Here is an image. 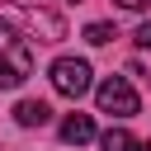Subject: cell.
I'll return each mask as SVG.
<instances>
[{
  "mask_svg": "<svg viewBox=\"0 0 151 151\" xmlns=\"http://www.w3.org/2000/svg\"><path fill=\"white\" fill-rule=\"evenodd\" d=\"M113 38H118L113 24H90V28H85V42H94V47H104V42H113Z\"/></svg>",
  "mask_w": 151,
  "mask_h": 151,
  "instance_id": "ba28073f",
  "label": "cell"
},
{
  "mask_svg": "<svg viewBox=\"0 0 151 151\" xmlns=\"http://www.w3.org/2000/svg\"><path fill=\"white\" fill-rule=\"evenodd\" d=\"M47 76H52V90L66 94V99H80V94H90V85H94V80H90V76H94L90 61H80V57H57Z\"/></svg>",
  "mask_w": 151,
  "mask_h": 151,
  "instance_id": "3957f363",
  "label": "cell"
},
{
  "mask_svg": "<svg viewBox=\"0 0 151 151\" xmlns=\"http://www.w3.org/2000/svg\"><path fill=\"white\" fill-rule=\"evenodd\" d=\"M142 151H151V142H146V146H142Z\"/></svg>",
  "mask_w": 151,
  "mask_h": 151,
  "instance_id": "8fae6325",
  "label": "cell"
},
{
  "mask_svg": "<svg viewBox=\"0 0 151 151\" xmlns=\"http://www.w3.org/2000/svg\"><path fill=\"white\" fill-rule=\"evenodd\" d=\"M118 5H123V9H146L151 0H118Z\"/></svg>",
  "mask_w": 151,
  "mask_h": 151,
  "instance_id": "30bf717a",
  "label": "cell"
},
{
  "mask_svg": "<svg viewBox=\"0 0 151 151\" xmlns=\"http://www.w3.org/2000/svg\"><path fill=\"white\" fill-rule=\"evenodd\" d=\"M61 142H66V146L94 142V118H90V113H66V118H61Z\"/></svg>",
  "mask_w": 151,
  "mask_h": 151,
  "instance_id": "5b68a950",
  "label": "cell"
},
{
  "mask_svg": "<svg viewBox=\"0 0 151 151\" xmlns=\"http://www.w3.org/2000/svg\"><path fill=\"white\" fill-rule=\"evenodd\" d=\"M94 99H99V113H109V118H132L142 104H137V90L123 80V76H104L99 85H94Z\"/></svg>",
  "mask_w": 151,
  "mask_h": 151,
  "instance_id": "277c9868",
  "label": "cell"
},
{
  "mask_svg": "<svg viewBox=\"0 0 151 151\" xmlns=\"http://www.w3.org/2000/svg\"><path fill=\"white\" fill-rule=\"evenodd\" d=\"M47 118H52V109H47L42 99H19V104H14V123H19V127H42Z\"/></svg>",
  "mask_w": 151,
  "mask_h": 151,
  "instance_id": "8992f818",
  "label": "cell"
},
{
  "mask_svg": "<svg viewBox=\"0 0 151 151\" xmlns=\"http://www.w3.org/2000/svg\"><path fill=\"white\" fill-rule=\"evenodd\" d=\"M99 146H104V151H142V142H137L127 127H109V132L99 137Z\"/></svg>",
  "mask_w": 151,
  "mask_h": 151,
  "instance_id": "52a82bcc",
  "label": "cell"
},
{
  "mask_svg": "<svg viewBox=\"0 0 151 151\" xmlns=\"http://www.w3.org/2000/svg\"><path fill=\"white\" fill-rule=\"evenodd\" d=\"M0 24L14 28L19 38H38V42H61L66 38V19L57 9L24 5V0H0Z\"/></svg>",
  "mask_w": 151,
  "mask_h": 151,
  "instance_id": "6da1fadb",
  "label": "cell"
},
{
  "mask_svg": "<svg viewBox=\"0 0 151 151\" xmlns=\"http://www.w3.org/2000/svg\"><path fill=\"white\" fill-rule=\"evenodd\" d=\"M28 76H33V47L0 24V90H19Z\"/></svg>",
  "mask_w": 151,
  "mask_h": 151,
  "instance_id": "7a4b0ae2",
  "label": "cell"
},
{
  "mask_svg": "<svg viewBox=\"0 0 151 151\" xmlns=\"http://www.w3.org/2000/svg\"><path fill=\"white\" fill-rule=\"evenodd\" d=\"M137 47H146V52H151V19H146V24L137 28Z\"/></svg>",
  "mask_w": 151,
  "mask_h": 151,
  "instance_id": "9c48e42d",
  "label": "cell"
}]
</instances>
